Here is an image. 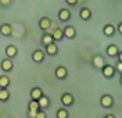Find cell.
Returning a JSON list of instances; mask_svg holds the SVG:
<instances>
[{"label":"cell","instance_id":"obj_12","mask_svg":"<svg viewBox=\"0 0 122 118\" xmlns=\"http://www.w3.org/2000/svg\"><path fill=\"white\" fill-rule=\"evenodd\" d=\"M46 47V54L47 56H57L58 54V46L56 42H51L50 45H47Z\"/></svg>","mask_w":122,"mask_h":118},{"label":"cell","instance_id":"obj_11","mask_svg":"<svg viewBox=\"0 0 122 118\" xmlns=\"http://www.w3.org/2000/svg\"><path fill=\"white\" fill-rule=\"evenodd\" d=\"M58 20L62 21V22H68L69 20H71V11H69L68 8H61L60 11H58Z\"/></svg>","mask_w":122,"mask_h":118},{"label":"cell","instance_id":"obj_7","mask_svg":"<svg viewBox=\"0 0 122 118\" xmlns=\"http://www.w3.org/2000/svg\"><path fill=\"white\" fill-rule=\"evenodd\" d=\"M32 60H33V63H36V64L43 63V60H45V50L36 49V50L32 53Z\"/></svg>","mask_w":122,"mask_h":118},{"label":"cell","instance_id":"obj_13","mask_svg":"<svg viewBox=\"0 0 122 118\" xmlns=\"http://www.w3.org/2000/svg\"><path fill=\"white\" fill-rule=\"evenodd\" d=\"M121 51V49L117 46V45H108L106 49V53L108 57H117V54Z\"/></svg>","mask_w":122,"mask_h":118},{"label":"cell","instance_id":"obj_18","mask_svg":"<svg viewBox=\"0 0 122 118\" xmlns=\"http://www.w3.org/2000/svg\"><path fill=\"white\" fill-rule=\"evenodd\" d=\"M40 42H42V45H43V46H47V45H50L51 42H54L53 38H51V33H50L49 31H47V32H43Z\"/></svg>","mask_w":122,"mask_h":118},{"label":"cell","instance_id":"obj_17","mask_svg":"<svg viewBox=\"0 0 122 118\" xmlns=\"http://www.w3.org/2000/svg\"><path fill=\"white\" fill-rule=\"evenodd\" d=\"M79 17H81L83 21H89V20L92 18V11H90V8L82 7V8H81V11H79Z\"/></svg>","mask_w":122,"mask_h":118},{"label":"cell","instance_id":"obj_15","mask_svg":"<svg viewBox=\"0 0 122 118\" xmlns=\"http://www.w3.org/2000/svg\"><path fill=\"white\" fill-rule=\"evenodd\" d=\"M0 33L3 36H11L13 35V26L10 24H1L0 25Z\"/></svg>","mask_w":122,"mask_h":118},{"label":"cell","instance_id":"obj_9","mask_svg":"<svg viewBox=\"0 0 122 118\" xmlns=\"http://www.w3.org/2000/svg\"><path fill=\"white\" fill-rule=\"evenodd\" d=\"M50 26H51V20H50L49 17H42V18L39 20V28L43 32H47L50 29Z\"/></svg>","mask_w":122,"mask_h":118},{"label":"cell","instance_id":"obj_16","mask_svg":"<svg viewBox=\"0 0 122 118\" xmlns=\"http://www.w3.org/2000/svg\"><path fill=\"white\" fill-rule=\"evenodd\" d=\"M51 38H53L54 42H60V40L64 39V35H62V29L60 26H56L51 32Z\"/></svg>","mask_w":122,"mask_h":118},{"label":"cell","instance_id":"obj_31","mask_svg":"<svg viewBox=\"0 0 122 118\" xmlns=\"http://www.w3.org/2000/svg\"><path fill=\"white\" fill-rule=\"evenodd\" d=\"M104 118H117L114 115V114H106V115H104Z\"/></svg>","mask_w":122,"mask_h":118},{"label":"cell","instance_id":"obj_2","mask_svg":"<svg viewBox=\"0 0 122 118\" xmlns=\"http://www.w3.org/2000/svg\"><path fill=\"white\" fill-rule=\"evenodd\" d=\"M106 64H107L106 60H104V57L101 54H94L92 57V65H93L96 70H101Z\"/></svg>","mask_w":122,"mask_h":118},{"label":"cell","instance_id":"obj_30","mask_svg":"<svg viewBox=\"0 0 122 118\" xmlns=\"http://www.w3.org/2000/svg\"><path fill=\"white\" fill-rule=\"evenodd\" d=\"M117 57H118V60H117V61H122V50L117 54Z\"/></svg>","mask_w":122,"mask_h":118},{"label":"cell","instance_id":"obj_3","mask_svg":"<svg viewBox=\"0 0 122 118\" xmlns=\"http://www.w3.org/2000/svg\"><path fill=\"white\" fill-rule=\"evenodd\" d=\"M74 102H75V97H74V94L72 93H62L61 94V104L64 106V107H71V106H74Z\"/></svg>","mask_w":122,"mask_h":118},{"label":"cell","instance_id":"obj_27","mask_svg":"<svg viewBox=\"0 0 122 118\" xmlns=\"http://www.w3.org/2000/svg\"><path fill=\"white\" fill-rule=\"evenodd\" d=\"M11 3H13V0H0V6H3V7H8Z\"/></svg>","mask_w":122,"mask_h":118},{"label":"cell","instance_id":"obj_24","mask_svg":"<svg viewBox=\"0 0 122 118\" xmlns=\"http://www.w3.org/2000/svg\"><path fill=\"white\" fill-rule=\"evenodd\" d=\"M28 110H40V107H39V104H38V100H32L30 99L29 103H28Z\"/></svg>","mask_w":122,"mask_h":118},{"label":"cell","instance_id":"obj_28","mask_svg":"<svg viewBox=\"0 0 122 118\" xmlns=\"http://www.w3.org/2000/svg\"><path fill=\"white\" fill-rule=\"evenodd\" d=\"M36 113H38V110H28V117L29 118H35L36 117Z\"/></svg>","mask_w":122,"mask_h":118},{"label":"cell","instance_id":"obj_5","mask_svg":"<svg viewBox=\"0 0 122 118\" xmlns=\"http://www.w3.org/2000/svg\"><path fill=\"white\" fill-rule=\"evenodd\" d=\"M101 74H103L104 78H112V77L115 75L114 65H111V64H106V65L101 68Z\"/></svg>","mask_w":122,"mask_h":118},{"label":"cell","instance_id":"obj_22","mask_svg":"<svg viewBox=\"0 0 122 118\" xmlns=\"http://www.w3.org/2000/svg\"><path fill=\"white\" fill-rule=\"evenodd\" d=\"M56 115H57V118H69V113L65 107H62V108H58L57 110Z\"/></svg>","mask_w":122,"mask_h":118},{"label":"cell","instance_id":"obj_14","mask_svg":"<svg viewBox=\"0 0 122 118\" xmlns=\"http://www.w3.org/2000/svg\"><path fill=\"white\" fill-rule=\"evenodd\" d=\"M18 54V49H17V46H14V45H8L7 47H6V57L7 58H14L15 56Z\"/></svg>","mask_w":122,"mask_h":118},{"label":"cell","instance_id":"obj_26","mask_svg":"<svg viewBox=\"0 0 122 118\" xmlns=\"http://www.w3.org/2000/svg\"><path fill=\"white\" fill-rule=\"evenodd\" d=\"M114 68H115V72L122 74V61H117V65H115Z\"/></svg>","mask_w":122,"mask_h":118},{"label":"cell","instance_id":"obj_32","mask_svg":"<svg viewBox=\"0 0 122 118\" xmlns=\"http://www.w3.org/2000/svg\"><path fill=\"white\" fill-rule=\"evenodd\" d=\"M118 32L122 33V22H119V25H118Z\"/></svg>","mask_w":122,"mask_h":118},{"label":"cell","instance_id":"obj_23","mask_svg":"<svg viewBox=\"0 0 122 118\" xmlns=\"http://www.w3.org/2000/svg\"><path fill=\"white\" fill-rule=\"evenodd\" d=\"M10 86V78L7 75H0V87H8Z\"/></svg>","mask_w":122,"mask_h":118},{"label":"cell","instance_id":"obj_6","mask_svg":"<svg viewBox=\"0 0 122 118\" xmlns=\"http://www.w3.org/2000/svg\"><path fill=\"white\" fill-rule=\"evenodd\" d=\"M54 75H56L57 79L62 81V79H65L68 77V70H67L64 65H58V67L56 68V71H54Z\"/></svg>","mask_w":122,"mask_h":118},{"label":"cell","instance_id":"obj_21","mask_svg":"<svg viewBox=\"0 0 122 118\" xmlns=\"http://www.w3.org/2000/svg\"><path fill=\"white\" fill-rule=\"evenodd\" d=\"M10 99V92L7 87H0V102H8Z\"/></svg>","mask_w":122,"mask_h":118},{"label":"cell","instance_id":"obj_8","mask_svg":"<svg viewBox=\"0 0 122 118\" xmlns=\"http://www.w3.org/2000/svg\"><path fill=\"white\" fill-rule=\"evenodd\" d=\"M62 35H64V38L74 39V38L76 36L75 26H72V25H67V26H64V29H62Z\"/></svg>","mask_w":122,"mask_h":118},{"label":"cell","instance_id":"obj_29","mask_svg":"<svg viewBox=\"0 0 122 118\" xmlns=\"http://www.w3.org/2000/svg\"><path fill=\"white\" fill-rule=\"evenodd\" d=\"M65 3L68 6H76L78 4V0H65Z\"/></svg>","mask_w":122,"mask_h":118},{"label":"cell","instance_id":"obj_4","mask_svg":"<svg viewBox=\"0 0 122 118\" xmlns=\"http://www.w3.org/2000/svg\"><path fill=\"white\" fill-rule=\"evenodd\" d=\"M0 68L1 71H4V72H11L13 68H14V63H13V60L11 58H3L1 60V63H0Z\"/></svg>","mask_w":122,"mask_h":118},{"label":"cell","instance_id":"obj_20","mask_svg":"<svg viewBox=\"0 0 122 118\" xmlns=\"http://www.w3.org/2000/svg\"><path fill=\"white\" fill-rule=\"evenodd\" d=\"M29 94H30V99H32V100H38L39 97L43 94V90H42L40 87H38V86H36V87H32Z\"/></svg>","mask_w":122,"mask_h":118},{"label":"cell","instance_id":"obj_1","mask_svg":"<svg viewBox=\"0 0 122 118\" xmlns=\"http://www.w3.org/2000/svg\"><path fill=\"white\" fill-rule=\"evenodd\" d=\"M100 104H101V107H104V108H111V107L114 106V97L108 93L101 94V97H100Z\"/></svg>","mask_w":122,"mask_h":118},{"label":"cell","instance_id":"obj_25","mask_svg":"<svg viewBox=\"0 0 122 118\" xmlns=\"http://www.w3.org/2000/svg\"><path fill=\"white\" fill-rule=\"evenodd\" d=\"M35 118H47V115H46V111L45 110H38V113H36V117Z\"/></svg>","mask_w":122,"mask_h":118},{"label":"cell","instance_id":"obj_19","mask_svg":"<svg viewBox=\"0 0 122 118\" xmlns=\"http://www.w3.org/2000/svg\"><path fill=\"white\" fill-rule=\"evenodd\" d=\"M103 33H104L106 36H112L115 33V26L112 24H106V25L103 26Z\"/></svg>","mask_w":122,"mask_h":118},{"label":"cell","instance_id":"obj_10","mask_svg":"<svg viewBox=\"0 0 122 118\" xmlns=\"http://www.w3.org/2000/svg\"><path fill=\"white\" fill-rule=\"evenodd\" d=\"M38 104H39V107H40V110H46V108L50 107V99L46 94H42L38 99Z\"/></svg>","mask_w":122,"mask_h":118}]
</instances>
